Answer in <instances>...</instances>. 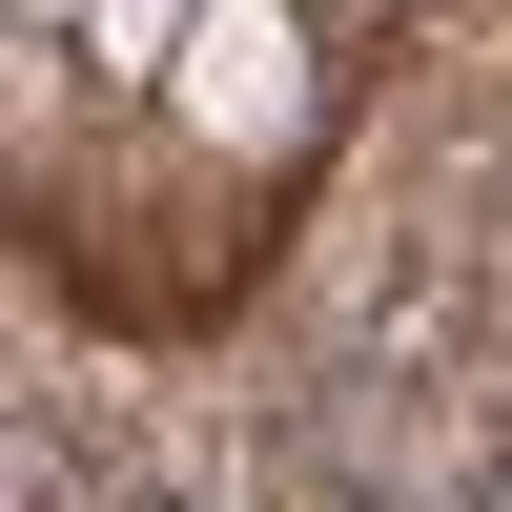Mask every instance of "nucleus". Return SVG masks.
Instances as JSON below:
<instances>
[{
    "instance_id": "1",
    "label": "nucleus",
    "mask_w": 512,
    "mask_h": 512,
    "mask_svg": "<svg viewBox=\"0 0 512 512\" xmlns=\"http://www.w3.org/2000/svg\"><path fill=\"white\" fill-rule=\"evenodd\" d=\"M164 103H185L226 164H287L308 144V21H287V0H205V41H185Z\"/></svg>"
},
{
    "instance_id": "2",
    "label": "nucleus",
    "mask_w": 512,
    "mask_h": 512,
    "mask_svg": "<svg viewBox=\"0 0 512 512\" xmlns=\"http://www.w3.org/2000/svg\"><path fill=\"white\" fill-rule=\"evenodd\" d=\"M82 41H103L123 82H185V41H205V0H103V21H82Z\"/></svg>"
},
{
    "instance_id": "3",
    "label": "nucleus",
    "mask_w": 512,
    "mask_h": 512,
    "mask_svg": "<svg viewBox=\"0 0 512 512\" xmlns=\"http://www.w3.org/2000/svg\"><path fill=\"white\" fill-rule=\"evenodd\" d=\"M21 21H41V41H62V21H103V0H21Z\"/></svg>"
}]
</instances>
